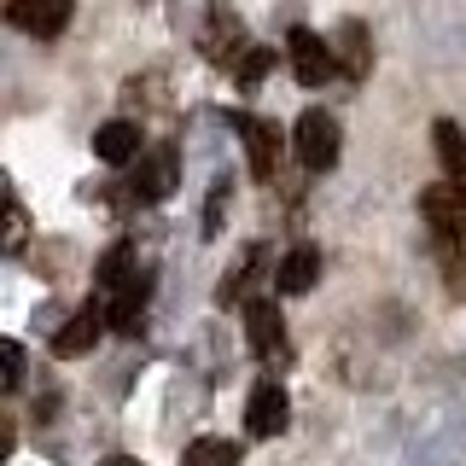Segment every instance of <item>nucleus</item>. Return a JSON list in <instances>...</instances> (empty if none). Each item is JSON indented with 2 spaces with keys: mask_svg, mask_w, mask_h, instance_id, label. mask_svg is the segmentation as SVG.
<instances>
[{
  "mask_svg": "<svg viewBox=\"0 0 466 466\" xmlns=\"http://www.w3.org/2000/svg\"><path fill=\"white\" fill-rule=\"evenodd\" d=\"M286 65H291V76H298L303 87H320V82L339 76V47L320 41L315 29H291L286 35Z\"/></svg>",
  "mask_w": 466,
  "mask_h": 466,
  "instance_id": "obj_3",
  "label": "nucleus"
},
{
  "mask_svg": "<svg viewBox=\"0 0 466 466\" xmlns=\"http://www.w3.org/2000/svg\"><path fill=\"white\" fill-rule=\"evenodd\" d=\"M339 140H344V128H339V116H327V111H303L298 128H291V152H298V164L309 175H327L339 164Z\"/></svg>",
  "mask_w": 466,
  "mask_h": 466,
  "instance_id": "obj_1",
  "label": "nucleus"
},
{
  "mask_svg": "<svg viewBox=\"0 0 466 466\" xmlns=\"http://www.w3.org/2000/svg\"><path fill=\"white\" fill-rule=\"evenodd\" d=\"M106 327H111V315H106V309H94V303H82V309H76V315L65 320V327L53 332V356H58V361H76V356H87V350L99 344V332H106Z\"/></svg>",
  "mask_w": 466,
  "mask_h": 466,
  "instance_id": "obj_9",
  "label": "nucleus"
},
{
  "mask_svg": "<svg viewBox=\"0 0 466 466\" xmlns=\"http://www.w3.org/2000/svg\"><path fill=\"white\" fill-rule=\"evenodd\" d=\"M140 268V251H135V239H116L111 245V251L106 257H99V268H94V280L99 286H106V291H116V286H123L128 280V274H135Z\"/></svg>",
  "mask_w": 466,
  "mask_h": 466,
  "instance_id": "obj_17",
  "label": "nucleus"
},
{
  "mask_svg": "<svg viewBox=\"0 0 466 466\" xmlns=\"http://www.w3.org/2000/svg\"><path fill=\"white\" fill-rule=\"evenodd\" d=\"M0 368H6V373H0V385H6V390L24 385V344H18V339L0 344Z\"/></svg>",
  "mask_w": 466,
  "mask_h": 466,
  "instance_id": "obj_22",
  "label": "nucleus"
},
{
  "mask_svg": "<svg viewBox=\"0 0 466 466\" xmlns=\"http://www.w3.org/2000/svg\"><path fill=\"white\" fill-rule=\"evenodd\" d=\"M431 140H437V157H443L449 187H455V193L466 198V135H461V123L437 116V123H431Z\"/></svg>",
  "mask_w": 466,
  "mask_h": 466,
  "instance_id": "obj_15",
  "label": "nucleus"
},
{
  "mask_svg": "<svg viewBox=\"0 0 466 466\" xmlns=\"http://www.w3.org/2000/svg\"><path fill=\"white\" fill-rule=\"evenodd\" d=\"M94 157H99V164H135V157H140V123H128V116L99 123L94 128Z\"/></svg>",
  "mask_w": 466,
  "mask_h": 466,
  "instance_id": "obj_12",
  "label": "nucleus"
},
{
  "mask_svg": "<svg viewBox=\"0 0 466 466\" xmlns=\"http://www.w3.org/2000/svg\"><path fill=\"white\" fill-rule=\"evenodd\" d=\"M228 204H233V181L222 175V181L210 187V198H204V239H216V233H222V222H228Z\"/></svg>",
  "mask_w": 466,
  "mask_h": 466,
  "instance_id": "obj_20",
  "label": "nucleus"
},
{
  "mask_svg": "<svg viewBox=\"0 0 466 466\" xmlns=\"http://www.w3.org/2000/svg\"><path fill=\"white\" fill-rule=\"evenodd\" d=\"M228 123H233V135L245 140L251 175H257V181H274V175H280V128L262 123V116H251V111H228Z\"/></svg>",
  "mask_w": 466,
  "mask_h": 466,
  "instance_id": "obj_4",
  "label": "nucleus"
},
{
  "mask_svg": "<svg viewBox=\"0 0 466 466\" xmlns=\"http://www.w3.org/2000/svg\"><path fill=\"white\" fill-rule=\"evenodd\" d=\"M0 245H6V257H24L29 251V210H24L18 193L6 198V239H0Z\"/></svg>",
  "mask_w": 466,
  "mask_h": 466,
  "instance_id": "obj_19",
  "label": "nucleus"
},
{
  "mask_svg": "<svg viewBox=\"0 0 466 466\" xmlns=\"http://www.w3.org/2000/svg\"><path fill=\"white\" fill-rule=\"evenodd\" d=\"M320 280V251L315 245H291V251L280 257V268H274V286L286 291V298H303Z\"/></svg>",
  "mask_w": 466,
  "mask_h": 466,
  "instance_id": "obj_14",
  "label": "nucleus"
},
{
  "mask_svg": "<svg viewBox=\"0 0 466 466\" xmlns=\"http://www.w3.org/2000/svg\"><path fill=\"white\" fill-rule=\"evenodd\" d=\"M175 187H181V157H175V146H152V152L135 157V175H128V198L135 204H164Z\"/></svg>",
  "mask_w": 466,
  "mask_h": 466,
  "instance_id": "obj_2",
  "label": "nucleus"
},
{
  "mask_svg": "<svg viewBox=\"0 0 466 466\" xmlns=\"http://www.w3.org/2000/svg\"><path fill=\"white\" fill-rule=\"evenodd\" d=\"M291 420V397L280 379H262V385L251 390V402H245V426H251V437H280Z\"/></svg>",
  "mask_w": 466,
  "mask_h": 466,
  "instance_id": "obj_8",
  "label": "nucleus"
},
{
  "mask_svg": "<svg viewBox=\"0 0 466 466\" xmlns=\"http://www.w3.org/2000/svg\"><path fill=\"white\" fill-rule=\"evenodd\" d=\"M245 339H251V350L262 361H274L286 350V320H280V303H274V298H251V303H245Z\"/></svg>",
  "mask_w": 466,
  "mask_h": 466,
  "instance_id": "obj_10",
  "label": "nucleus"
},
{
  "mask_svg": "<svg viewBox=\"0 0 466 466\" xmlns=\"http://www.w3.org/2000/svg\"><path fill=\"white\" fill-rule=\"evenodd\" d=\"M152 291H157V280H152V268H135L123 286L111 291V303H106V315H111V327L116 332H140V320H146V309H152Z\"/></svg>",
  "mask_w": 466,
  "mask_h": 466,
  "instance_id": "obj_7",
  "label": "nucleus"
},
{
  "mask_svg": "<svg viewBox=\"0 0 466 466\" xmlns=\"http://www.w3.org/2000/svg\"><path fill=\"white\" fill-rule=\"evenodd\" d=\"M257 268H262V245H245V251H239V262H228L222 286H216V303L228 309L233 298H245V291H251V280H257Z\"/></svg>",
  "mask_w": 466,
  "mask_h": 466,
  "instance_id": "obj_16",
  "label": "nucleus"
},
{
  "mask_svg": "<svg viewBox=\"0 0 466 466\" xmlns=\"http://www.w3.org/2000/svg\"><path fill=\"white\" fill-rule=\"evenodd\" d=\"M245 443H233V437H198V443H187V466H239Z\"/></svg>",
  "mask_w": 466,
  "mask_h": 466,
  "instance_id": "obj_18",
  "label": "nucleus"
},
{
  "mask_svg": "<svg viewBox=\"0 0 466 466\" xmlns=\"http://www.w3.org/2000/svg\"><path fill=\"white\" fill-rule=\"evenodd\" d=\"M420 216L431 222L437 239H461L466 245V198L455 187H426V198H420Z\"/></svg>",
  "mask_w": 466,
  "mask_h": 466,
  "instance_id": "obj_11",
  "label": "nucleus"
},
{
  "mask_svg": "<svg viewBox=\"0 0 466 466\" xmlns=\"http://www.w3.org/2000/svg\"><path fill=\"white\" fill-rule=\"evenodd\" d=\"M268 70H274V47H245L239 65H233V76H239V87H257Z\"/></svg>",
  "mask_w": 466,
  "mask_h": 466,
  "instance_id": "obj_21",
  "label": "nucleus"
},
{
  "mask_svg": "<svg viewBox=\"0 0 466 466\" xmlns=\"http://www.w3.org/2000/svg\"><path fill=\"white\" fill-rule=\"evenodd\" d=\"M198 47H204L210 65H222V70L239 65V53L251 47V41H245L239 12H233V6H210V18H204V29H198Z\"/></svg>",
  "mask_w": 466,
  "mask_h": 466,
  "instance_id": "obj_5",
  "label": "nucleus"
},
{
  "mask_svg": "<svg viewBox=\"0 0 466 466\" xmlns=\"http://www.w3.org/2000/svg\"><path fill=\"white\" fill-rule=\"evenodd\" d=\"M70 12H76V0H6V24L24 29V35H35V41L65 35Z\"/></svg>",
  "mask_w": 466,
  "mask_h": 466,
  "instance_id": "obj_6",
  "label": "nucleus"
},
{
  "mask_svg": "<svg viewBox=\"0 0 466 466\" xmlns=\"http://www.w3.org/2000/svg\"><path fill=\"white\" fill-rule=\"evenodd\" d=\"M332 47H339V70H344L350 82H361L373 70V35H368V24H361V18H344Z\"/></svg>",
  "mask_w": 466,
  "mask_h": 466,
  "instance_id": "obj_13",
  "label": "nucleus"
}]
</instances>
